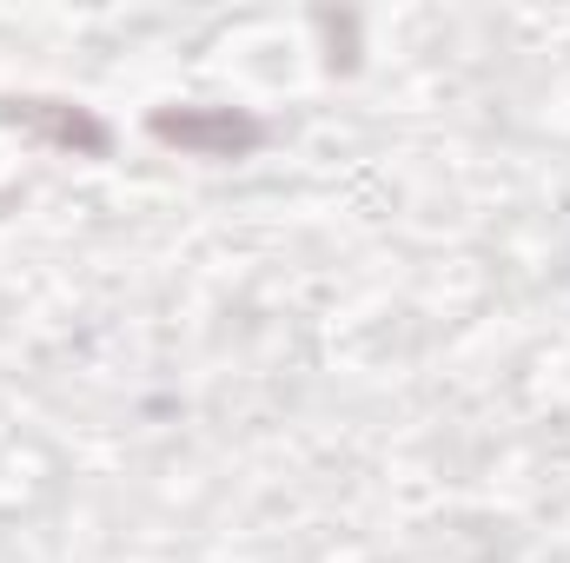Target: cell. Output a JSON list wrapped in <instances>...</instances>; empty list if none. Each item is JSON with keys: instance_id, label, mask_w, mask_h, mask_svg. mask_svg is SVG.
Instances as JSON below:
<instances>
[{"instance_id": "2", "label": "cell", "mask_w": 570, "mask_h": 563, "mask_svg": "<svg viewBox=\"0 0 570 563\" xmlns=\"http://www.w3.org/2000/svg\"><path fill=\"white\" fill-rule=\"evenodd\" d=\"M7 107H13V120L53 134L60 146H80V152H100V146H107V134H100L87 113H73V107H60V100H7Z\"/></svg>"}, {"instance_id": "1", "label": "cell", "mask_w": 570, "mask_h": 563, "mask_svg": "<svg viewBox=\"0 0 570 563\" xmlns=\"http://www.w3.org/2000/svg\"><path fill=\"white\" fill-rule=\"evenodd\" d=\"M153 134L173 140V146H193V152H219V159H233V152L259 146V120H239V113H159Z\"/></svg>"}]
</instances>
